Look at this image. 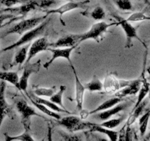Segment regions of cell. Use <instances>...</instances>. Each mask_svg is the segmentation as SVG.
Listing matches in <instances>:
<instances>
[{"mask_svg": "<svg viewBox=\"0 0 150 141\" xmlns=\"http://www.w3.org/2000/svg\"><path fill=\"white\" fill-rule=\"evenodd\" d=\"M80 34H70L59 38L57 41L50 43L51 48H69L79 45Z\"/></svg>", "mask_w": 150, "mask_h": 141, "instance_id": "5bb4252c", "label": "cell"}, {"mask_svg": "<svg viewBox=\"0 0 150 141\" xmlns=\"http://www.w3.org/2000/svg\"><path fill=\"white\" fill-rule=\"evenodd\" d=\"M5 87H6L5 82L1 81L0 82V128L2 126L4 119L7 116L11 117L13 113L12 108L5 99Z\"/></svg>", "mask_w": 150, "mask_h": 141, "instance_id": "7c38bea8", "label": "cell"}, {"mask_svg": "<svg viewBox=\"0 0 150 141\" xmlns=\"http://www.w3.org/2000/svg\"><path fill=\"white\" fill-rule=\"evenodd\" d=\"M40 68H41V60H38L34 63H29L24 64L23 72L21 74V77H19L18 90L27 93L29 80H30V77L32 74L38 72L40 70Z\"/></svg>", "mask_w": 150, "mask_h": 141, "instance_id": "ba28073f", "label": "cell"}, {"mask_svg": "<svg viewBox=\"0 0 150 141\" xmlns=\"http://www.w3.org/2000/svg\"><path fill=\"white\" fill-rule=\"evenodd\" d=\"M117 26V22L107 23L105 21H100L93 24L87 32L80 34L79 44L86 40H94L96 42H99L101 38L108 32V29L113 26Z\"/></svg>", "mask_w": 150, "mask_h": 141, "instance_id": "3957f363", "label": "cell"}, {"mask_svg": "<svg viewBox=\"0 0 150 141\" xmlns=\"http://www.w3.org/2000/svg\"><path fill=\"white\" fill-rule=\"evenodd\" d=\"M86 90L91 92H99L103 90V82L101 81L96 76H94L91 80L84 85Z\"/></svg>", "mask_w": 150, "mask_h": 141, "instance_id": "4316f807", "label": "cell"}, {"mask_svg": "<svg viewBox=\"0 0 150 141\" xmlns=\"http://www.w3.org/2000/svg\"><path fill=\"white\" fill-rule=\"evenodd\" d=\"M71 68L73 71L74 76L75 80V102L77 104V109L79 111H81L83 109V101H84V94L86 91V87L81 82V81L79 79L77 73L75 70L74 66L73 64L70 65Z\"/></svg>", "mask_w": 150, "mask_h": 141, "instance_id": "4fadbf2b", "label": "cell"}, {"mask_svg": "<svg viewBox=\"0 0 150 141\" xmlns=\"http://www.w3.org/2000/svg\"><path fill=\"white\" fill-rule=\"evenodd\" d=\"M127 107V104L126 102H122L119 104H118L115 105L114 107L98 113L97 117L99 118V120L104 121H106L108 119L111 118H112L114 116H116V115L119 114L121 112L124 111L126 109Z\"/></svg>", "mask_w": 150, "mask_h": 141, "instance_id": "2e32d148", "label": "cell"}, {"mask_svg": "<svg viewBox=\"0 0 150 141\" xmlns=\"http://www.w3.org/2000/svg\"><path fill=\"white\" fill-rule=\"evenodd\" d=\"M89 116V111L88 110H82L80 111V118L83 120H85L86 118H87V117H88Z\"/></svg>", "mask_w": 150, "mask_h": 141, "instance_id": "8d00e7d4", "label": "cell"}, {"mask_svg": "<svg viewBox=\"0 0 150 141\" xmlns=\"http://www.w3.org/2000/svg\"><path fill=\"white\" fill-rule=\"evenodd\" d=\"M130 82L131 80H119L112 74H108L103 81V90L108 94H115L119 90L129 85Z\"/></svg>", "mask_w": 150, "mask_h": 141, "instance_id": "9c48e42d", "label": "cell"}, {"mask_svg": "<svg viewBox=\"0 0 150 141\" xmlns=\"http://www.w3.org/2000/svg\"><path fill=\"white\" fill-rule=\"evenodd\" d=\"M112 16L116 20L118 25L120 26L123 30L126 36V42H125V48H130L132 46V39H137L146 47L145 44L141 41V38L138 37L137 30L134 26L132 25L131 22L128 21L126 18L117 15V14H112Z\"/></svg>", "mask_w": 150, "mask_h": 141, "instance_id": "5b68a950", "label": "cell"}, {"mask_svg": "<svg viewBox=\"0 0 150 141\" xmlns=\"http://www.w3.org/2000/svg\"><path fill=\"white\" fill-rule=\"evenodd\" d=\"M112 1L121 11H133V5L130 0H112Z\"/></svg>", "mask_w": 150, "mask_h": 141, "instance_id": "1f68e13d", "label": "cell"}, {"mask_svg": "<svg viewBox=\"0 0 150 141\" xmlns=\"http://www.w3.org/2000/svg\"><path fill=\"white\" fill-rule=\"evenodd\" d=\"M59 134H60L62 139L64 140H81V137H79L77 135H69V134L66 133L63 131H60Z\"/></svg>", "mask_w": 150, "mask_h": 141, "instance_id": "e575fe53", "label": "cell"}, {"mask_svg": "<svg viewBox=\"0 0 150 141\" xmlns=\"http://www.w3.org/2000/svg\"><path fill=\"white\" fill-rule=\"evenodd\" d=\"M90 3V0H83V1H80V2H74V0L72 1H69L66 3L63 4L61 6H60L57 8H54V9L47 10L46 11V16H49L51 14H59L60 15V19L63 25H66L64 21H63L62 17L65 13L70 11H74V10L77 9H85L87 8L88 4Z\"/></svg>", "mask_w": 150, "mask_h": 141, "instance_id": "52a82bcc", "label": "cell"}, {"mask_svg": "<svg viewBox=\"0 0 150 141\" xmlns=\"http://www.w3.org/2000/svg\"><path fill=\"white\" fill-rule=\"evenodd\" d=\"M50 44L48 41V38L47 37H41L38 38L33 41V44L30 46L28 51V56H27V60L25 63H30L31 60L34 58L38 54L42 52V51H47L48 49L50 48Z\"/></svg>", "mask_w": 150, "mask_h": 141, "instance_id": "8fae6325", "label": "cell"}, {"mask_svg": "<svg viewBox=\"0 0 150 141\" xmlns=\"http://www.w3.org/2000/svg\"><path fill=\"white\" fill-rule=\"evenodd\" d=\"M27 95L28 97H30L31 99H33V100L35 101L36 102H38L40 104H42L45 105L47 107H49L50 109L52 110L53 111L57 112V113H69L70 114V112L68 111L66 109H63L62 107H60V106H58L56 104L53 103L50 100V99H46L43 97H39V96H35V94H28L27 93Z\"/></svg>", "mask_w": 150, "mask_h": 141, "instance_id": "ac0fdd59", "label": "cell"}, {"mask_svg": "<svg viewBox=\"0 0 150 141\" xmlns=\"http://www.w3.org/2000/svg\"><path fill=\"white\" fill-rule=\"evenodd\" d=\"M5 12H10V9L9 8H5V9H2V10H0V15Z\"/></svg>", "mask_w": 150, "mask_h": 141, "instance_id": "74e56055", "label": "cell"}, {"mask_svg": "<svg viewBox=\"0 0 150 141\" xmlns=\"http://www.w3.org/2000/svg\"><path fill=\"white\" fill-rule=\"evenodd\" d=\"M141 79H142V82H141V87L138 93V98H137V101L135 104L134 108L138 106L145 99L150 90V83L149 82L147 79L144 77V74H143Z\"/></svg>", "mask_w": 150, "mask_h": 141, "instance_id": "ffe728a7", "label": "cell"}, {"mask_svg": "<svg viewBox=\"0 0 150 141\" xmlns=\"http://www.w3.org/2000/svg\"><path fill=\"white\" fill-rule=\"evenodd\" d=\"M147 21H150V16H147Z\"/></svg>", "mask_w": 150, "mask_h": 141, "instance_id": "7bdbcfd3", "label": "cell"}, {"mask_svg": "<svg viewBox=\"0 0 150 141\" xmlns=\"http://www.w3.org/2000/svg\"><path fill=\"white\" fill-rule=\"evenodd\" d=\"M122 102H123V98L118 97V96H115V97H112L111 99L105 101L101 104H99L97 107L93 109V110L89 111V116L92 114H96V113H99V112L104 111V110H106L108 109L111 108V107H114L115 105L118 104H119Z\"/></svg>", "mask_w": 150, "mask_h": 141, "instance_id": "d6986e66", "label": "cell"}, {"mask_svg": "<svg viewBox=\"0 0 150 141\" xmlns=\"http://www.w3.org/2000/svg\"><path fill=\"white\" fill-rule=\"evenodd\" d=\"M142 79H136V80H132L129 85L126 87H123L122 89L119 90V91L115 93V96L121 98H125L127 96L135 95L138 93L141 87Z\"/></svg>", "mask_w": 150, "mask_h": 141, "instance_id": "9a60e30c", "label": "cell"}, {"mask_svg": "<svg viewBox=\"0 0 150 141\" xmlns=\"http://www.w3.org/2000/svg\"><path fill=\"white\" fill-rule=\"evenodd\" d=\"M147 16L143 12H135L131 14L127 18H126L129 22H138V21H147Z\"/></svg>", "mask_w": 150, "mask_h": 141, "instance_id": "d6a6232c", "label": "cell"}, {"mask_svg": "<svg viewBox=\"0 0 150 141\" xmlns=\"http://www.w3.org/2000/svg\"><path fill=\"white\" fill-rule=\"evenodd\" d=\"M18 17H16L13 14H11V13H4L1 14L0 15V27H2V26L5 25V21H7V20H9V19H18Z\"/></svg>", "mask_w": 150, "mask_h": 141, "instance_id": "836d02e7", "label": "cell"}, {"mask_svg": "<svg viewBox=\"0 0 150 141\" xmlns=\"http://www.w3.org/2000/svg\"><path fill=\"white\" fill-rule=\"evenodd\" d=\"M30 48L29 44L22 46V47L18 50L14 57L13 66H17V65H23L25 63L27 60V56H28V51Z\"/></svg>", "mask_w": 150, "mask_h": 141, "instance_id": "603a6c76", "label": "cell"}, {"mask_svg": "<svg viewBox=\"0 0 150 141\" xmlns=\"http://www.w3.org/2000/svg\"><path fill=\"white\" fill-rule=\"evenodd\" d=\"M146 104H147V101H146L145 99H144V100L143 101V102H141L138 106H137L136 107L133 108L132 112L130 113L129 117H128L126 125H127V126H132V125L136 121L137 119L139 118L140 116L142 115L143 112H144Z\"/></svg>", "mask_w": 150, "mask_h": 141, "instance_id": "44dd1931", "label": "cell"}, {"mask_svg": "<svg viewBox=\"0 0 150 141\" xmlns=\"http://www.w3.org/2000/svg\"><path fill=\"white\" fill-rule=\"evenodd\" d=\"M148 95H149V100H150V90H149V91Z\"/></svg>", "mask_w": 150, "mask_h": 141, "instance_id": "b9f144b4", "label": "cell"}, {"mask_svg": "<svg viewBox=\"0 0 150 141\" xmlns=\"http://www.w3.org/2000/svg\"><path fill=\"white\" fill-rule=\"evenodd\" d=\"M57 123L71 133L89 129V122L85 121L81 118L76 116H69L61 118L57 120Z\"/></svg>", "mask_w": 150, "mask_h": 141, "instance_id": "8992f818", "label": "cell"}, {"mask_svg": "<svg viewBox=\"0 0 150 141\" xmlns=\"http://www.w3.org/2000/svg\"><path fill=\"white\" fill-rule=\"evenodd\" d=\"M16 107L19 113L21 118V123L24 127V130L30 129V124H31V118L34 116L44 118L39 113H38L34 107L28 104L27 101L24 99H18L16 103Z\"/></svg>", "mask_w": 150, "mask_h": 141, "instance_id": "277c9868", "label": "cell"}, {"mask_svg": "<svg viewBox=\"0 0 150 141\" xmlns=\"http://www.w3.org/2000/svg\"><path fill=\"white\" fill-rule=\"evenodd\" d=\"M77 47H69V48H50L48 49V51L52 53V57L47 63L44 64V68L46 69H48L50 66L57 59L63 58L66 59L69 64L71 65L72 62L71 60V55L72 54V51L74 50V49Z\"/></svg>", "mask_w": 150, "mask_h": 141, "instance_id": "30bf717a", "label": "cell"}, {"mask_svg": "<svg viewBox=\"0 0 150 141\" xmlns=\"http://www.w3.org/2000/svg\"><path fill=\"white\" fill-rule=\"evenodd\" d=\"M1 3L7 8H13L17 5H21V0H1Z\"/></svg>", "mask_w": 150, "mask_h": 141, "instance_id": "d590c367", "label": "cell"}, {"mask_svg": "<svg viewBox=\"0 0 150 141\" xmlns=\"http://www.w3.org/2000/svg\"><path fill=\"white\" fill-rule=\"evenodd\" d=\"M28 98L30 99V102H32V104L34 105L35 107L38 110H40V111L42 112V113H44V114H46L47 116H48L49 117L53 118L56 119V120H59V119L61 118V116H60V115H59L57 112L53 111L52 110H51V109H50L49 107H47V106L42 104H40V103H38V102H36L35 101H34L33 99H31L30 97H28Z\"/></svg>", "mask_w": 150, "mask_h": 141, "instance_id": "cb8c5ba5", "label": "cell"}, {"mask_svg": "<svg viewBox=\"0 0 150 141\" xmlns=\"http://www.w3.org/2000/svg\"><path fill=\"white\" fill-rule=\"evenodd\" d=\"M146 140H150V132H149L148 135H147V136H146Z\"/></svg>", "mask_w": 150, "mask_h": 141, "instance_id": "60d3db41", "label": "cell"}, {"mask_svg": "<svg viewBox=\"0 0 150 141\" xmlns=\"http://www.w3.org/2000/svg\"><path fill=\"white\" fill-rule=\"evenodd\" d=\"M125 118L124 117H119L115 118H109L106 121H104L102 123H99L104 127H106L108 129H113L119 126L121 123L123 122Z\"/></svg>", "mask_w": 150, "mask_h": 141, "instance_id": "4dcf8cb0", "label": "cell"}, {"mask_svg": "<svg viewBox=\"0 0 150 141\" xmlns=\"http://www.w3.org/2000/svg\"><path fill=\"white\" fill-rule=\"evenodd\" d=\"M66 1H67V2H69V1H72V0H66Z\"/></svg>", "mask_w": 150, "mask_h": 141, "instance_id": "ee69618b", "label": "cell"}, {"mask_svg": "<svg viewBox=\"0 0 150 141\" xmlns=\"http://www.w3.org/2000/svg\"><path fill=\"white\" fill-rule=\"evenodd\" d=\"M146 72H147V74H148V75L150 77V65L148 66V67H147Z\"/></svg>", "mask_w": 150, "mask_h": 141, "instance_id": "ab89813d", "label": "cell"}, {"mask_svg": "<svg viewBox=\"0 0 150 141\" xmlns=\"http://www.w3.org/2000/svg\"><path fill=\"white\" fill-rule=\"evenodd\" d=\"M50 18L48 19H45L43 22H41V24H38V26H36L35 27H34L32 30H29V31L26 32L24 34H22V36L16 41V42L13 43L11 45L8 46V47H5L2 50V52H5V51H11V50L14 49H17L18 47H21L22 46L26 45V44H29L31 41H35L36 38H38L40 35L43 34L44 32V31L47 29V26L50 24Z\"/></svg>", "mask_w": 150, "mask_h": 141, "instance_id": "6da1fadb", "label": "cell"}, {"mask_svg": "<svg viewBox=\"0 0 150 141\" xmlns=\"http://www.w3.org/2000/svg\"><path fill=\"white\" fill-rule=\"evenodd\" d=\"M5 140L7 141H12V140H23V141H34L35 139L30 135V131L24 130L22 134L17 136H11L8 134L5 133Z\"/></svg>", "mask_w": 150, "mask_h": 141, "instance_id": "f1b7e54d", "label": "cell"}, {"mask_svg": "<svg viewBox=\"0 0 150 141\" xmlns=\"http://www.w3.org/2000/svg\"><path fill=\"white\" fill-rule=\"evenodd\" d=\"M89 130L90 132H98V133L106 135L108 139L112 141L118 140L119 139V132L112 130V129L104 127L100 124H96V123L89 122Z\"/></svg>", "mask_w": 150, "mask_h": 141, "instance_id": "e0dca14e", "label": "cell"}, {"mask_svg": "<svg viewBox=\"0 0 150 141\" xmlns=\"http://www.w3.org/2000/svg\"><path fill=\"white\" fill-rule=\"evenodd\" d=\"M150 119V108L147 109L145 113L141 115L138 119V125H139V132L141 136H144L146 132L148 127L149 121Z\"/></svg>", "mask_w": 150, "mask_h": 141, "instance_id": "484cf974", "label": "cell"}, {"mask_svg": "<svg viewBox=\"0 0 150 141\" xmlns=\"http://www.w3.org/2000/svg\"><path fill=\"white\" fill-rule=\"evenodd\" d=\"M66 90V86L65 85H60V89L57 92H55L51 97H50V100L51 102H52L53 103L56 104L58 106H60V107L63 109H66L64 107V104L63 103V94H64V92Z\"/></svg>", "mask_w": 150, "mask_h": 141, "instance_id": "83f0119b", "label": "cell"}, {"mask_svg": "<svg viewBox=\"0 0 150 141\" xmlns=\"http://www.w3.org/2000/svg\"><path fill=\"white\" fill-rule=\"evenodd\" d=\"M56 91V87H37L33 90V94L39 97H51Z\"/></svg>", "mask_w": 150, "mask_h": 141, "instance_id": "f546056e", "label": "cell"}, {"mask_svg": "<svg viewBox=\"0 0 150 141\" xmlns=\"http://www.w3.org/2000/svg\"><path fill=\"white\" fill-rule=\"evenodd\" d=\"M139 1H143L144 3H146V5H148L149 6H150V1H149V0H139Z\"/></svg>", "mask_w": 150, "mask_h": 141, "instance_id": "f35d334b", "label": "cell"}, {"mask_svg": "<svg viewBox=\"0 0 150 141\" xmlns=\"http://www.w3.org/2000/svg\"><path fill=\"white\" fill-rule=\"evenodd\" d=\"M0 80L7 82L18 89L19 77L17 72L15 71H0Z\"/></svg>", "mask_w": 150, "mask_h": 141, "instance_id": "7402d4cb", "label": "cell"}, {"mask_svg": "<svg viewBox=\"0 0 150 141\" xmlns=\"http://www.w3.org/2000/svg\"><path fill=\"white\" fill-rule=\"evenodd\" d=\"M81 14L84 16L93 18V20L99 21H102V20H103L105 18V11L103 9V8L101 7L100 5L95 7L93 9V11H91V12L82 13Z\"/></svg>", "mask_w": 150, "mask_h": 141, "instance_id": "d4e9b609", "label": "cell"}, {"mask_svg": "<svg viewBox=\"0 0 150 141\" xmlns=\"http://www.w3.org/2000/svg\"><path fill=\"white\" fill-rule=\"evenodd\" d=\"M47 16L44 15L41 17H34V18H26V19H23L20 22L17 23L12 27L9 28L8 30H5L4 32L0 35V38H4L5 37L8 36L10 35L13 34H18L22 35L26 32L29 31V30H32L36 26L41 24V22L47 19Z\"/></svg>", "mask_w": 150, "mask_h": 141, "instance_id": "7a4b0ae2", "label": "cell"}]
</instances>
